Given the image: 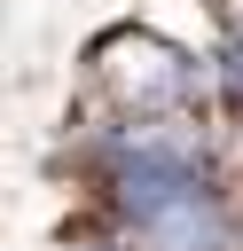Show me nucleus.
<instances>
[{"label": "nucleus", "instance_id": "obj_4", "mask_svg": "<svg viewBox=\"0 0 243 251\" xmlns=\"http://www.w3.org/2000/svg\"><path fill=\"white\" fill-rule=\"evenodd\" d=\"M71 251H118V243H110V235H86V243H71Z\"/></svg>", "mask_w": 243, "mask_h": 251}, {"label": "nucleus", "instance_id": "obj_2", "mask_svg": "<svg viewBox=\"0 0 243 251\" xmlns=\"http://www.w3.org/2000/svg\"><path fill=\"white\" fill-rule=\"evenodd\" d=\"M235 243L243 235H235V212H227L219 180H204L196 196H180L172 212H157L149 227L125 235V251H235Z\"/></svg>", "mask_w": 243, "mask_h": 251}, {"label": "nucleus", "instance_id": "obj_1", "mask_svg": "<svg viewBox=\"0 0 243 251\" xmlns=\"http://www.w3.org/2000/svg\"><path fill=\"white\" fill-rule=\"evenodd\" d=\"M86 63H94V86H102L118 110H133V118H180V110H204V102L219 94V86H212V63L180 55L172 39H157V31H141V24L102 31V39L86 47Z\"/></svg>", "mask_w": 243, "mask_h": 251}, {"label": "nucleus", "instance_id": "obj_3", "mask_svg": "<svg viewBox=\"0 0 243 251\" xmlns=\"http://www.w3.org/2000/svg\"><path fill=\"white\" fill-rule=\"evenodd\" d=\"M212 86H219V110L227 118H243V24L227 31V47L212 55Z\"/></svg>", "mask_w": 243, "mask_h": 251}]
</instances>
